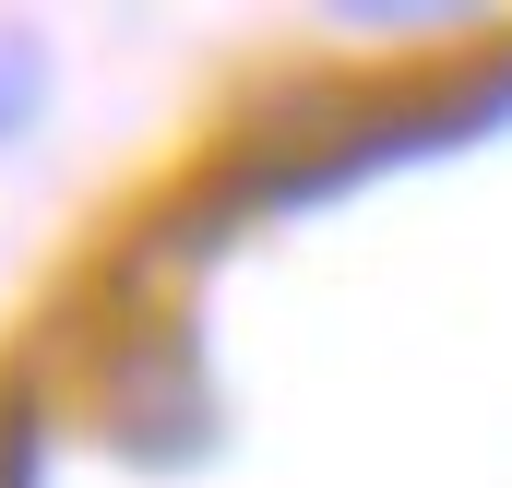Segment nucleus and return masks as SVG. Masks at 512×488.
Returning <instances> with one entry per match:
<instances>
[{
  "label": "nucleus",
  "instance_id": "f257e3e1",
  "mask_svg": "<svg viewBox=\"0 0 512 488\" xmlns=\"http://www.w3.org/2000/svg\"><path fill=\"white\" fill-rule=\"evenodd\" d=\"M36 84H48V60H36V36H0V143L36 120Z\"/></svg>",
  "mask_w": 512,
  "mask_h": 488
}]
</instances>
